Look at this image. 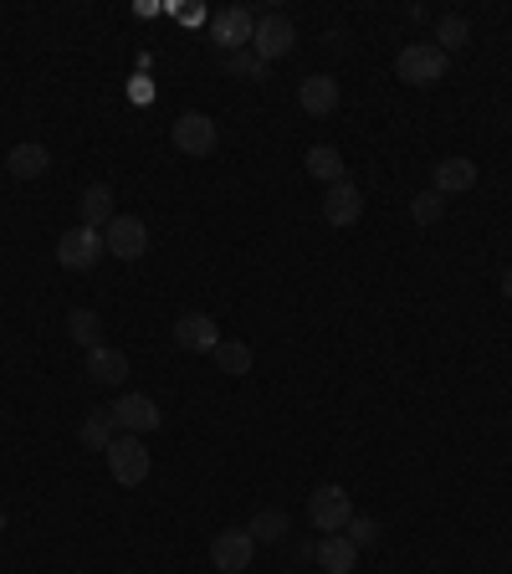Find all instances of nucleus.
<instances>
[{
	"instance_id": "7",
	"label": "nucleus",
	"mask_w": 512,
	"mask_h": 574,
	"mask_svg": "<svg viewBox=\"0 0 512 574\" xmlns=\"http://www.w3.org/2000/svg\"><path fill=\"white\" fill-rule=\"evenodd\" d=\"M102 247H108V256H119V262H138V256L149 252V226L119 211V216L108 220V231H102Z\"/></svg>"
},
{
	"instance_id": "11",
	"label": "nucleus",
	"mask_w": 512,
	"mask_h": 574,
	"mask_svg": "<svg viewBox=\"0 0 512 574\" xmlns=\"http://www.w3.org/2000/svg\"><path fill=\"white\" fill-rule=\"evenodd\" d=\"M174 344L190 349V355H216V344H221V328L210 313H180L174 319Z\"/></svg>"
},
{
	"instance_id": "15",
	"label": "nucleus",
	"mask_w": 512,
	"mask_h": 574,
	"mask_svg": "<svg viewBox=\"0 0 512 574\" xmlns=\"http://www.w3.org/2000/svg\"><path fill=\"white\" fill-rule=\"evenodd\" d=\"M5 169H11V180H36V175H47V169H51V150H47V144H36V139L11 144Z\"/></svg>"
},
{
	"instance_id": "23",
	"label": "nucleus",
	"mask_w": 512,
	"mask_h": 574,
	"mask_svg": "<svg viewBox=\"0 0 512 574\" xmlns=\"http://www.w3.org/2000/svg\"><path fill=\"white\" fill-rule=\"evenodd\" d=\"M466 41H472V21H466V16H441V21H436V47H441L446 57L461 51Z\"/></svg>"
},
{
	"instance_id": "12",
	"label": "nucleus",
	"mask_w": 512,
	"mask_h": 574,
	"mask_svg": "<svg viewBox=\"0 0 512 574\" xmlns=\"http://www.w3.org/2000/svg\"><path fill=\"white\" fill-rule=\"evenodd\" d=\"M339 77H328V72H313L297 83V108H303L307 119H328L333 108H339Z\"/></svg>"
},
{
	"instance_id": "19",
	"label": "nucleus",
	"mask_w": 512,
	"mask_h": 574,
	"mask_svg": "<svg viewBox=\"0 0 512 574\" xmlns=\"http://www.w3.org/2000/svg\"><path fill=\"white\" fill-rule=\"evenodd\" d=\"M303 165L313 180H324V186H339L343 180V154L333 150V144H313V150L303 154Z\"/></svg>"
},
{
	"instance_id": "26",
	"label": "nucleus",
	"mask_w": 512,
	"mask_h": 574,
	"mask_svg": "<svg viewBox=\"0 0 512 574\" xmlns=\"http://www.w3.org/2000/svg\"><path fill=\"white\" fill-rule=\"evenodd\" d=\"M343 539L354 543V549H375V543H379V518H369V513H354V518H349V528H343Z\"/></svg>"
},
{
	"instance_id": "17",
	"label": "nucleus",
	"mask_w": 512,
	"mask_h": 574,
	"mask_svg": "<svg viewBox=\"0 0 512 574\" xmlns=\"http://www.w3.org/2000/svg\"><path fill=\"white\" fill-rule=\"evenodd\" d=\"M87 374H93V385H123L129 380V359H123V349H93L87 355Z\"/></svg>"
},
{
	"instance_id": "2",
	"label": "nucleus",
	"mask_w": 512,
	"mask_h": 574,
	"mask_svg": "<svg viewBox=\"0 0 512 574\" xmlns=\"http://www.w3.org/2000/svg\"><path fill=\"white\" fill-rule=\"evenodd\" d=\"M349 518H354V498H349L339 482L313 488V498H307V524L318 528V534H343Z\"/></svg>"
},
{
	"instance_id": "28",
	"label": "nucleus",
	"mask_w": 512,
	"mask_h": 574,
	"mask_svg": "<svg viewBox=\"0 0 512 574\" xmlns=\"http://www.w3.org/2000/svg\"><path fill=\"white\" fill-rule=\"evenodd\" d=\"M502 292H508V298H512V267L502 272Z\"/></svg>"
},
{
	"instance_id": "27",
	"label": "nucleus",
	"mask_w": 512,
	"mask_h": 574,
	"mask_svg": "<svg viewBox=\"0 0 512 574\" xmlns=\"http://www.w3.org/2000/svg\"><path fill=\"white\" fill-rule=\"evenodd\" d=\"M225 72H231V77H256V83H261V77H267V62L246 47V51H231V57H225Z\"/></svg>"
},
{
	"instance_id": "1",
	"label": "nucleus",
	"mask_w": 512,
	"mask_h": 574,
	"mask_svg": "<svg viewBox=\"0 0 512 574\" xmlns=\"http://www.w3.org/2000/svg\"><path fill=\"white\" fill-rule=\"evenodd\" d=\"M394 72H400V83H410V87H436L446 77V51L436 47V41H410V47H400V57H394Z\"/></svg>"
},
{
	"instance_id": "3",
	"label": "nucleus",
	"mask_w": 512,
	"mask_h": 574,
	"mask_svg": "<svg viewBox=\"0 0 512 574\" xmlns=\"http://www.w3.org/2000/svg\"><path fill=\"white\" fill-rule=\"evenodd\" d=\"M102 256H108V247H102V231H93V226H72L57 237V262L68 272H93Z\"/></svg>"
},
{
	"instance_id": "9",
	"label": "nucleus",
	"mask_w": 512,
	"mask_h": 574,
	"mask_svg": "<svg viewBox=\"0 0 512 574\" xmlns=\"http://www.w3.org/2000/svg\"><path fill=\"white\" fill-rule=\"evenodd\" d=\"M252 554H256V539L246 528H221V534L210 539V564L221 574H246Z\"/></svg>"
},
{
	"instance_id": "5",
	"label": "nucleus",
	"mask_w": 512,
	"mask_h": 574,
	"mask_svg": "<svg viewBox=\"0 0 512 574\" xmlns=\"http://www.w3.org/2000/svg\"><path fill=\"white\" fill-rule=\"evenodd\" d=\"M256 36V16L246 11V5H225V11H216L210 16V41H216V51H246Z\"/></svg>"
},
{
	"instance_id": "24",
	"label": "nucleus",
	"mask_w": 512,
	"mask_h": 574,
	"mask_svg": "<svg viewBox=\"0 0 512 574\" xmlns=\"http://www.w3.org/2000/svg\"><path fill=\"white\" fill-rule=\"evenodd\" d=\"M113 431H119V426H113V416H108V410H98V416H87L83 421V446L87 452H108V446H113Z\"/></svg>"
},
{
	"instance_id": "18",
	"label": "nucleus",
	"mask_w": 512,
	"mask_h": 574,
	"mask_svg": "<svg viewBox=\"0 0 512 574\" xmlns=\"http://www.w3.org/2000/svg\"><path fill=\"white\" fill-rule=\"evenodd\" d=\"M318 564H324L328 574H354L358 549L343 539V534H324V539H318Z\"/></svg>"
},
{
	"instance_id": "13",
	"label": "nucleus",
	"mask_w": 512,
	"mask_h": 574,
	"mask_svg": "<svg viewBox=\"0 0 512 574\" xmlns=\"http://www.w3.org/2000/svg\"><path fill=\"white\" fill-rule=\"evenodd\" d=\"M358 216H364V195H358V186H349V180L328 186V195H324V220L328 226H354Z\"/></svg>"
},
{
	"instance_id": "20",
	"label": "nucleus",
	"mask_w": 512,
	"mask_h": 574,
	"mask_svg": "<svg viewBox=\"0 0 512 574\" xmlns=\"http://www.w3.org/2000/svg\"><path fill=\"white\" fill-rule=\"evenodd\" d=\"M68 334L83 344L87 355H93V349H102V319L93 313V308H72V313H68Z\"/></svg>"
},
{
	"instance_id": "25",
	"label": "nucleus",
	"mask_w": 512,
	"mask_h": 574,
	"mask_svg": "<svg viewBox=\"0 0 512 574\" xmlns=\"http://www.w3.org/2000/svg\"><path fill=\"white\" fill-rule=\"evenodd\" d=\"M410 216L420 220V226H436V220L446 216V195L441 190H420V195L410 201Z\"/></svg>"
},
{
	"instance_id": "10",
	"label": "nucleus",
	"mask_w": 512,
	"mask_h": 574,
	"mask_svg": "<svg viewBox=\"0 0 512 574\" xmlns=\"http://www.w3.org/2000/svg\"><path fill=\"white\" fill-rule=\"evenodd\" d=\"M292 47H297V26H292L288 16H256L252 51L261 57V62H282Z\"/></svg>"
},
{
	"instance_id": "14",
	"label": "nucleus",
	"mask_w": 512,
	"mask_h": 574,
	"mask_svg": "<svg viewBox=\"0 0 512 574\" xmlns=\"http://www.w3.org/2000/svg\"><path fill=\"white\" fill-rule=\"evenodd\" d=\"M77 226H93V231H108V220L119 216L113 211V186H102V180H93V186L83 190V201H77Z\"/></svg>"
},
{
	"instance_id": "4",
	"label": "nucleus",
	"mask_w": 512,
	"mask_h": 574,
	"mask_svg": "<svg viewBox=\"0 0 512 574\" xmlns=\"http://www.w3.org/2000/svg\"><path fill=\"white\" fill-rule=\"evenodd\" d=\"M108 467H113V482H123V488H138V482H149V467H154L149 446L123 431V437L108 446Z\"/></svg>"
},
{
	"instance_id": "8",
	"label": "nucleus",
	"mask_w": 512,
	"mask_h": 574,
	"mask_svg": "<svg viewBox=\"0 0 512 574\" xmlns=\"http://www.w3.org/2000/svg\"><path fill=\"white\" fill-rule=\"evenodd\" d=\"M170 139H174V150H180V154L200 159V154L216 150L221 129H216V119H210V113H180V119H174V129H170Z\"/></svg>"
},
{
	"instance_id": "16",
	"label": "nucleus",
	"mask_w": 512,
	"mask_h": 574,
	"mask_svg": "<svg viewBox=\"0 0 512 574\" xmlns=\"http://www.w3.org/2000/svg\"><path fill=\"white\" fill-rule=\"evenodd\" d=\"M472 186H477V165H472L466 154H451V159L436 165V186H430V190H441V195H461V190H472Z\"/></svg>"
},
{
	"instance_id": "6",
	"label": "nucleus",
	"mask_w": 512,
	"mask_h": 574,
	"mask_svg": "<svg viewBox=\"0 0 512 574\" xmlns=\"http://www.w3.org/2000/svg\"><path fill=\"white\" fill-rule=\"evenodd\" d=\"M108 416H113V426H119V431H129V437H149V431H159V426H164V410L154 406L149 395H119V400H113V406H108Z\"/></svg>"
},
{
	"instance_id": "29",
	"label": "nucleus",
	"mask_w": 512,
	"mask_h": 574,
	"mask_svg": "<svg viewBox=\"0 0 512 574\" xmlns=\"http://www.w3.org/2000/svg\"><path fill=\"white\" fill-rule=\"evenodd\" d=\"M0 534H5V507H0Z\"/></svg>"
},
{
	"instance_id": "21",
	"label": "nucleus",
	"mask_w": 512,
	"mask_h": 574,
	"mask_svg": "<svg viewBox=\"0 0 512 574\" xmlns=\"http://www.w3.org/2000/svg\"><path fill=\"white\" fill-rule=\"evenodd\" d=\"M288 528H292V518L282 513V507H261V513L252 518V528H246V534H252L256 543H282V539H288Z\"/></svg>"
},
{
	"instance_id": "22",
	"label": "nucleus",
	"mask_w": 512,
	"mask_h": 574,
	"mask_svg": "<svg viewBox=\"0 0 512 574\" xmlns=\"http://www.w3.org/2000/svg\"><path fill=\"white\" fill-rule=\"evenodd\" d=\"M216 370L221 374H252V344L221 338V344H216Z\"/></svg>"
}]
</instances>
